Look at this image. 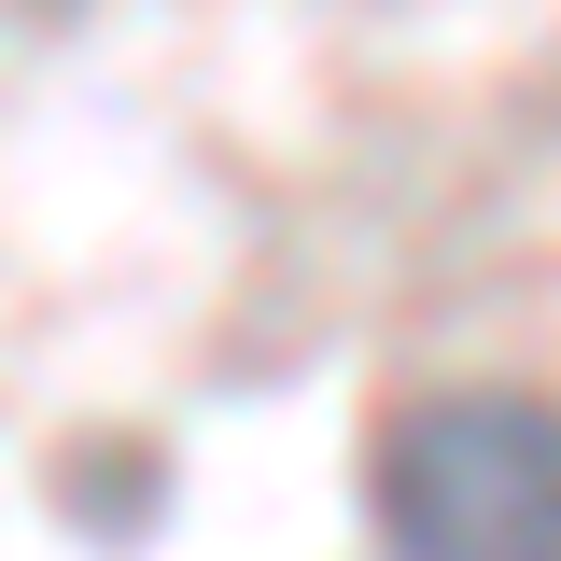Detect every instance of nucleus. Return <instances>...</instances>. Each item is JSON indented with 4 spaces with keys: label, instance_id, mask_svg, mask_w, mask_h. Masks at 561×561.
I'll list each match as a JSON object with an SVG mask.
<instances>
[{
    "label": "nucleus",
    "instance_id": "nucleus-1",
    "mask_svg": "<svg viewBox=\"0 0 561 561\" xmlns=\"http://www.w3.org/2000/svg\"><path fill=\"white\" fill-rule=\"evenodd\" d=\"M365 519L393 561H561V393H408L365 449Z\"/></svg>",
    "mask_w": 561,
    "mask_h": 561
}]
</instances>
